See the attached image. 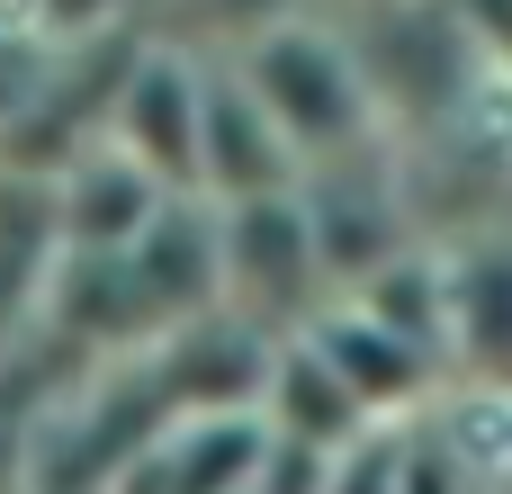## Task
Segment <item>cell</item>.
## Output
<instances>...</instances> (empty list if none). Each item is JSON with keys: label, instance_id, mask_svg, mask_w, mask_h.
Masks as SVG:
<instances>
[{"label": "cell", "instance_id": "cell-1", "mask_svg": "<svg viewBox=\"0 0 512 494\" xmlns=\"http://www.w3.org/2000/svg\"><path fill=\"white\" fill-rule=\"evenodd\" d=\"M234 72H243V90L270 108V126L288 135V153H297L306 171L396 144L387 117H378V90H369L360 54H351V36H342L333 18H315V9L288 18L279 36H261L252 54H234Z\"/></svg>", "mask_w": 512, "mask_h": 494}, {"label": "cell", "instance_id": "cell-2", "mask_svg": "<svg viewBox=\"0 0 512 494\" xmlns=\"http://www.w3.org/2000/svg\"><path fill=\"white\" fill-rule=\"evenodd\" d=\"M216 252H225V306L279 342H297L333 306V270L315 252L306 198H261V207H216Z\"/></svg>", "mask_w": 512, "mask_h": 494}, {"label": "cell", "instance_id": "cell-3", "mask_svg": "<svg viewBox=\"0 0 512 494\" xmlns=\"http://www.w3.org/2000/svg\"><path fill=\"white\" fill-rule=\"evenodd\" d=\"M198 117H207V63L144 36L117 72V99H108V144L126 162H144L171 198H198Z\"/></svg>", "mask_w": 512, "mask_h": 494}, {"label": "cell", "instance_id": "cell-4", "mask_svg": "<svg viewBox=\"0 0 512 494\" xmlns=\"http://www.w3.org/2000/svg\"><path fill=\"white\" fill-rule=\"evenodd\" d=\"M306 342L324 351V369L360 396V414H369L378 432H387V423H423V414L441 405V378H450V369H441L432 351H414V342H405L387 315H369L360 297H333V306L306 324Z\"/></svg>", "mask_w": 512, "mask_h": 494}, {"label": "cell", "instance_id": "cell-5", "mask_svg": "<svg viewBox=\"0 0 512 494\" xmlns=\"http://www.w3.org/2000/svg\"><path fill=\"white\" fill-rule=\"evenodd\" d=\"M306 180V162L288 153V135L270 126V108L243 90L234 63H207V117H198V198L207 207H261L288 198Z\"/></svg>", "mask_w": 512, "mask_h": 494}, {"label": "cell", "instance_id": "cell-6", "mask_svg": "<svg viewBox=\"0 0 512 494\" xmlns=\"http://www.w3.org/2000/svg\"><path fill=\"white\" fill-rule=\"evenodd\" d=\"M441 279H450V378L512 396V225L450 234Z\"/></svg>", "mask_w": 512, "mask_h": 494}, {"label": "cell", "instance_id": "cell-7", "mask_svg": "<svg viewBox=\"0 0 512 494\" xmlns=\"http://www.w3.org/2000/svg\"><path fill=\"white\" fill-rule=\"evenodd\" d=\"M270 468V423L261 414H171L135 459L117 494H252Z\"/></svg>", "mask_w": 512, "mask_h": 494}, {"label": "cell", "instance_id": "cell-8", "mask_svg": "<svg viewBox=\"0 0 512 494\" xmlns=\"http://www.w3.org/2000/svg\"><path fill=\"white\" fill-rule=\"evenodd\" d=\"M45 189H54V234H63V252H135V243L153 234V216L171 207V189H162L144 162H126L108 135H99L90 153H72Z\"/></svg>", "mask_w": 512, "mask_h": 494}, {"label": "cell", "instance_id": "cell-9", "mask_svg": "<svg viewBox=\"0 0 512 494\" xmlns=\"http://www.w3.org/2000/svg\"><path fill=\"white\" fill-rule=\"evenodd\" d=\"M261 423H270V441H288V450H315V459H342L351 441H369L378 423L360 414V396L324 369V351L297 333V342H279V360H270V387H261Z\"/></svg>", "mask_w": 512, "mask_h": 494}, {"label": "cell", "instance_id": "cell-10", "mask_svg": "<svg viewBox=\"0 0 512 494\" xmlns=\"http://www.w3.org/2000/svg\"><path fill=\"white\" fill-rule=\"evenodd\" d=\"M315 18H351V9H378V0H306Z\"/></svg>", "mask_w": 512, "mask_h": 494}]
</instances>
